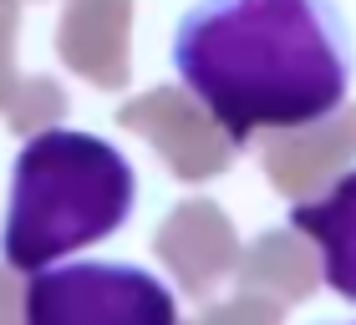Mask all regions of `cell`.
<instances>
[{
  "mask_svg": "<svg viewBox=\"0 0 356 325\" xmlns=\"http://www.w3.org/2000/svg\"><path fill=\"white\" fill-rule=\"evenodd\" d=\"M184 92L250 148L265 127H305L341 112L356 46L336 0H193L173 26Z\"/></svg>",
  "mask_w": 356,
  "mask_h": 325,
  "instance_id": "1",
  "label": "cell"
},
{
  "mask_svg": "<svg viewBox=\"0 0 356 325\" xmlns=\"http://www.w3.org/2000/svg\"><path fill=\"white\" fill-rule=\"evenodd\" d=\"M138 203V173L107 138L46 127L26 138L10 173V208L0 254L10 269L36 274L67 254L118 234Z\"/></svg>",
  "mask_w": 356,
  "mask_h": 325,
  "instance_id": "2",
  "label": "cell"
},
{
  "mask_svg": "<svg viewBox=\"0 0 356 325\" xmlns=\"http://www.w3.org/2000/svg\"><path fill=\"white\" fill-rule=\"evenodd\" d=\"M21 325H178V300L138 265L76 259L26 280Z\"/></svg>",
  "mask_w": 356,
  "mask_h": 325,
  "instance_id": "3",
  "label": "cell"
},
{
  "mask_svg": "<svg viewBox=\"0 0 356 325\" xmlns=\"http://www.w3.org/2000/svg\"><path fill=\"white\" fill-rule=\"evenodd\" d=\"M290 224L321 249L326 285L341 300L356 305V168L341 173L321 199H305L290 208Z\"/></svg>",
  "mask_w": 356,
  "mask_h": 325,
  "instance_id": "4",
  "label": "cell"
},
{
  "mask_svg": "<svg viewBox=\"0 0 356 325\" xmlns=\"http://www.w3.org/2000/svg\"><path fill=\"white\" fill-rule=\"evenodd\" d=\"M321 325H356V320H321Z\"/></svg>",
  "mask_w": 356,
  "mask_h": 325,
  "instance_id": "5",
  "label": "cell"
}]
</instances>
